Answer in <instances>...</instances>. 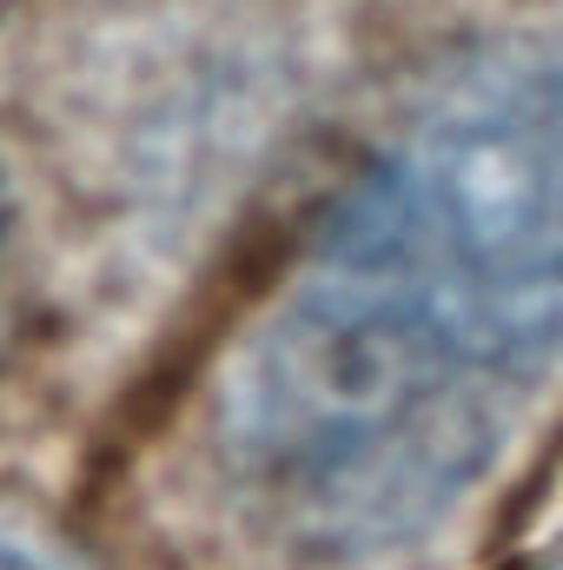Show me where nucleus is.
<instances>
[{
  "instance_id": "f257e3e1",
  "label": "nucleus",
  "mask_w": 563,
  "mask_h": 570,
  "mask_svg": "<svg viewBox=\"0 0 563 570\" xmlns=\"http://www.w3.org/2000/svg\"><path fill=\"white\" fill-rule=\"evenodd\" d=\"M563 358V60L491 53L345 186L219 392L253 511L318 558L424 538Z\"/></svg>"
},
{
  "instance_id": "f03ea898",
  "label": "nucleus",
  "mask_w": 563,
  "mask_h": 570,
  "mask_svg": "<svg viewBox=\"0 0 563 570\" xmlns=\"http://www.w3.org/2000/svg\"><path fill=\"white\" fill-rule=\"evenodd\" d=\"M0 570H60L53 558H40V551H27L20 538H7L0 531Z\"/></svg>"
}]
</instances>
